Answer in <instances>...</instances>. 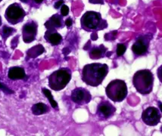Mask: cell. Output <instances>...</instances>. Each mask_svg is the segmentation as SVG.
Returning <instances> with one entry per match:
<instances>
[{"label":"cell","mask_w":162,"mask_h":136,"mask_svg":"<svg viewBox=\"0 0 162 136\" xmlns=\"http://www.w3.org/2000/svg\"><path fill=\"white\" fill-rule=\"evenodd\" d=\"M109 66L105 64L92 63L86 64L82 70V80L90 86H99L109 74Z\"/></svg>","instance_id":"6da1fadb"},{"label":"cell","mask_w":162,"mask_h":136,"mask_svg":"<svg viewBox=\"0 0 162 136\" xmlns=\"http://www.w3.org/2000/svg\"><path fill=\"white\" fill-rule=\"evenodd\" d=\"M133 85L137 92L143 95L150 94L154 85V75L148 69L137 71L133 77Z\"/></svg>","instance_id":"7a4b0ae2"},{"label":"cell","mask_w":162,"mask_h":136,"mask_svg":"<svg viewBox=\"0 0 162 136\" xmlns=\"http://www.w3.org/2000/svg\"><path fill=\"white\" fill-rule=\"evenodd\" d=\"M105 93L112 102H121L127 96V85L123 80L114 79L106 86Z\"/></svg>","instance_id":"3957f363"},{"label":"cell","mask_w":162,"mask_h":136,"mask_svg":"<svg viewBox=\"0 0 162 136\" xmlns=\"http://www.w3.org/2000/svg\"><path fill=\"white\" fill-rule=\"evenodd\" d=\"M71 79V70L67 67L60 68L49 76V85L54 91L64 89Z\"/></svg>","instance_id":"277c9868"},{"label":"cell","mask_w":162,"mask_h":136,"mask_svg":"<svg viewBox=\"0 0 162 136\" xmlns=\"http://www.w3.org/2000/svg\"><path fill=\"white\" fill-rule=\"evenodd\" d=\"M104 20H102V16L98 12L87 11L83 15L81 18V26L86 31L96 30L99 29H103L102 23Z\"/></svg>","instance_id":"5b68a950"},{"label":"cell","mask_w":162,"mask_h":136,"mask_svg":"<svg viewBox=\"0 0 162 136\" xmlns=\"http://www.w3.org/2000/svg\"><path fill=\"white\" fill-rule=\"evenodd\" d=\"M151 39V36H149V35L139 36L136 39L131 48L132 52H133L136 57L143 56L148 53Z\"/></svg>","instance_id":"8992f818"},{"label":"cell","mask_w":162,"mask_h":136,"mask_svg":"<svg viewBox=\"0 0 162 136\" xmlns=\"http://www.w3.org/2000/svg\"><path fill=\"white\" fill-rule=\"evenodd\" d=\"M161 111L155 107H147L142 113V120L149 126H155L161 122Z\"/></svg>","instance_id":"52a82bcc"},{"label":"cell","mask_w":162,"mask_h":136,"mask_svg":"<svg viewBox=\"0 0 162 136\" xmlns=\"http://www.w3.org/2000/svg\"><path fill=\"white\" fill-rule=\"evenodd\" d=\"M71 99L73 102L79 105H84L90 102L92 95L86 88L77 87L71 92Z\"/></svg>","instance_id":"ba28073f"},{"label":"cell","mask_w":162,"mask_h":136,"mask_svg":"<svg viewBox=\"0 0 162 136\" xmlns=\"http://www.w3.org/2000/svg\"><path fill=\"white\" fill-rule=\"evenodd\" d=\"M116 112V107L108 101H102L97 107L96 116L101 120L110 119Z\"/></svg>","instance_id":"9c48e42d"},{"label":"cell","mask_w":162,"mask_h":136,"mask_svg":"<svg viewBox=\"0 0 162 136\" xmlns=\"http://www.w3.org/2000/svg\"><path fill=\"white\" fill-rule=\"evenodd\" d=\"M6 17L10 20H17L24 17V11L19 5H11L6 10Z\"/></svg>","instance_id":"30bf717a"},{"label":"cell","mask_w":162,"mask_h":136,"mask_svg":"<svg viewBox=\"0 0 162 136\" xmlns=\"http://www.w3.org/2000/svg\"><path fill=\"white\" fill-rule=\"evenodd\" d=\"M24 41L29 43L35 39L36 35V27L33 24H27L24 27Z\"/></svg>","instance_id":"8fae6325"},{"label":"cell","mask_w":162,"mask_h":136,"mask_svg":"<svg viewBox=\"0 0 162 136\" xmlns=\"http://www.w3.org/2000/svg\"><path fill=\"white\" fill-rule=\"evenodd\" d=\"M8 76L12 80L22 79L26 77V74L25 71H24V70L22 67H14L9 69Z\"/></svg>","instance_id":"7c38bea8"},{"label":"cell","mask_w":162,"mask_h":136,"mask_svg":"<svg viewBox=\"0 0 162 136\" xmlns=\"http://www.w3.org/2000/svg\"><path fill=\"white\" fill-rule=\"evenodd\" d=\"M46 39L52 45H58L62 43V37L58 33L49 29L46 34Z\"/></svg>","instance_id":"4fadbf2b"},{"label":"cell","mask_w":162,"mask_h":136,"mask_svg":"<svg viewBox=\"0 0 162 136\" xmlns=\"http://www.w3.org/2000/svg\"><path fill=\"white\" fill-rule=\"evenodd\" d=\"M107 48L103 45H99L98 47H93L90 52V57L92 59H99L103 57L105 55Z\"/></svg>","instance_id":"5bb4252c"},{"label":"cell","mask_w":162,"mask_h":136,"mask_svg":"<svg viewBox=\"0 0 162 136\" xmlns=\"http://www.w3.org/2000/svg\"><path fill=\"white\" fill-rule=\"evenodd\" d=\"M46 27L49 29H53L54 28H60L62 27V19L60 15H53L48 22L46 23Z\"/></svg>","instance_id":"9a60e30c"},{"label":"cell","mask_w":162,"mask_h":136,"mask_svg":"<svg viewBox=\"0 0 162 136\" xmlns=\"http://www.w3.org/2000/svg\"><path fill=\"white\" fill-rule=\"evenodd\" d=\"M49 111V108L48 106L41 102L35 104L32 107V112L36 116L44 114V113H48Z\"/></svg>","instance_id":"2e32d148"},{"label":"cell","mask_w":162,"mask_h":136,"mask_svg":"<svg viewBox=\"0 0 162 136\" xmlns=\"http://www.w3.org/2000/svg\"><path fill=\"white\" fill-rule=\"evenodd\" d=\"M43 52H44V48L42 45H39L37 46H35L34 48H30L27 52V55L32 57H36V56H39V55H41Z\"/></svg>","instance_id":"e0dca14e"},{"label":"cell","mask_w":162,"mask_h":136,"mask_svg":"<svg viewBox=\"0 0 162 136\" xmlns=\"http://www.w3.org/2000/svg\"><path fill=\"white\" fill-rule=\"evenodd\" d=\"M42 91H43V94L45 95V96H46L47 98H48V100L49 101L52 107L53 108L58 107V104H57V102H55V100H54L53 96H52L51 92H50V91L49 89H47V88H43Z\"/></svg>","instance_id":"ac0fdd59"},{"label":"cell","mask_w":162,"mask_h":136,"mask_svg":"<svg viewBox=\"0 0 162 136\" xmlns=\"http://www.w3.org/2000/svg\"><path fill=\"white\" fill-rule=\"evenodd\" d=\"M127 51V45L123 44V43H118L117 45V50L116 53L118 57H121L123 56V54L125 53Z\"/></svg>","instance_id":"d6986e66"},{"label":"cell","mask_w":162,"mask_h":136,"mask_svg":"<svg viewBox=\"0 0 162 136\" xmlns=\"http://www.w3.org/2000/svg\"><path fill=\"white\" fill-rule=\"evenodd\" d=\"M61 13H62V16H67L69 14V8L68 6L66 5H63L61 8Z\"/></svg>","instance_id":"ffe728a7"},{"label":"cell","mask_w":162,"mask_h":136,"mask_svg":"<svg viewBox=\"0 0 162 136\" xmlns=\"http://www.w3.org/2000/svg\"><path fill=\"white\" fill-rule=\"evenodd\" d=\"M3 34H4L6 36H8V35H10L12 34V33H13L14 29L11 28V27H3Z\"/></svg>","instance_id":"44dd1931"},{"label":"cell","mask_w":162,"mask_h":136,"mask_svg":"<svg viewBox=\"0 0 162 136\" xmlns=\"http://www.w3.org/2000/svg\"><path fill=\"white\" fill-rule=\"evenodd\" d=\"M0 89L4 91V92H7V93H9V94L13 93V92H12L11 89H9V88H8V87H6V85L3 84V83H2L1 82H0Z\"/></svg>","instance_id":"7402d4cb"},{"label":"cell","mask_w":162,"mask_h":136,"mask_svg":"<svg viewBox=\"0 0 162 136\" xmlns=\"http://www.w3.org/2000/svg\"><path fill=\"white\" fill-rule=\"evenodd\" d=\"M157 75H158V78L159 81L162 83V65L160 66L157 70Z\"/></svg>","instance_id":"603a6c76"},{"label":"cell","mask_w":162,"mask_h":136,"mask_svg":"<svg viewBox=\"0 0 162 136\" xmlns=\"http://www.w3.org/2000/svg\"><path fill=\"white\" fill-rule=\"evenodd\" d=\"M64 3V1L63 0H59V1L57 2L55 4V8H56V9H58L59 8H60L61 6H62V5H63Z\"/></svg>","instance_id":"cb8c5ba5"},{"label":"cell","mask_w":162,"mask_h":136,"mask_svg":"<svg viewBox=\"0 0 162 136\" xmlns=\"http://www.w3.org/2000/svg\"><path fill=\"white\" fill-rule=\"evenodd\" d=\"M72 24H73V21H72V19L71 18H67V20H65V25L67 26V27H71Z\"/></svg>","instance_id":"d4e9b609"},{"label":"cell","mask_w":162,"mask_h":136,"mask_svg":"<svg viewBox=\"0 0 162 136\" xmlns=\"http://www.w3.org/2000/svg\"><path fill=\"white\" fill-rule=\"evenodd\" d=\"M158 108H159V111L162 113V102H158Z\"/></svg>","instance_id":"484cf974"},{"label":"cell","mask_w":162,"mask_h":136,"mask_svg":"<svg viewBox=\"0 0 162 136\" xmlns=\"http://www.w3.org/2000/svg\"><path fill=\"white\" fill-rule=\"evenodd\" d=\"M34 1H35V2H36V3H41V2H43V0H34Z\"/></svg>","instance_id":"4316f807"},{"label":"cell","mask_w":162,"mask_h":136,"mask_svg":"<svg viewBox=\"0 0 162 136\" xmlns=\"http://www.w3.org/2000/svg\"><path fill=\"white\" fill-rule=\"evenodd\" d=\"M21 2H27V0H21Z\"/></svg>","instance_id":"83f0119b"},{"label":"cell","mask_w":162,"mask_h":136,"mask_svg":"<svg viewBox=\"0 0 162 136\" xmlns=\"http://www.w3.org/2000/svg\"><path fill=\"white\" fill-rule=\"evenodd\" d=\"M2 24V20H1V17H0V25Z\"/></svg>","instance_id":"f1b7e54d"},{"label":"cell","mask_w":162,"mask_h":136,"mask_svg":"<svg viewBox=\"0 0 162 136\" xmlns=\"http://www.w3.org/2000/svg\"><path fill=\"white\" fill-rule=\"evenodd\" d=\"M2 1V0H0V2H1Z\"/></svg>","instance_id":"f546056e"}]
</instances>
